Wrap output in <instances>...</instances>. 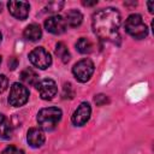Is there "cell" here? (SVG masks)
<instances>
[{
    "label": "cell",
    "instance_id": "14",
    "mask_svg": "<svg viewBox=\"0 0 154 154\" xmlns=\"http://www.w3.org/2000/svg\"><path fill=\"white\" fill-rule=\"evenodd\" d=\"M82 20H83V14L76 8L70 10L65 16V23L67 26H71V28H76L81 25Z\"/></svg>",
    "mask_w": 154,
    "mask_h": 154
},
{
    "label": "cell",
    "instance_id": "19",
    "mask_svg": "<svg viewBox=\"0 0 154 154\" xmlns=\"http://www.w3.org/2000/svg\"><path fill=\"white\" fill-rule=\"evenodd\" d=\"M64 6V1H53V2H49L47 5V10L49 12H57V11H60Z\"/></svg>",
    "mask_w": 154,
    "mask_h": 154
},
{
    "label": "cell",
    "instance_id": "11",
    "mask_svg": "<svg viewBox=\"0 0 154 154\" xmlns=\"http://www.w3.org/2000/svg\"><path fill=\"white\" fill-rule=\"evenodd\" d=\"M26 141L30 147L40 148L46 141V136L40 128H30L26 132Z\"/></svg>",
    "mask_w": 154,
    "mask_h": 154
},
{
    "label": "cell",
    "instance_id": "16",
    "mask_svg": "<svg viewBox=\"0 0 154 154\" xmlns=\"http://www.w3.org/2000/svg\"><path fill=\"white\" fill-rule=\"evenodd\" d=\"M76 49L82 54H89L93 52V43L87 37H81L76 42Z\"/></svg>",
    "mask_w": 154,
    "mask_h": 154
},
{
    "label": "cell",
    "instance_id": "13",
    "mask_svg": "<svg viewBox=\"0 0 154 154\" xmlns=\"http://www.w3.org/2000/svg\"><path fill=\"white\" fill-rule=\"evenodd\" d=\"M20 81L25 84V85H30V87H37L38 84V75L36 73V71H34L30 67H26L24 69L22 72H20V76H19Z\"/></svg>",
    "mask_w": 154,
    "mask_h": 154
},
{
    "label": "cell",
    "instance_id": "26",
    "mask_svg": "<svg viewBox=\"0 0 154 154\" xmlns=\"http://www.w3.org/2000/svg\"><path fill=\"white\" fill-rule=\"evenodd\" d=\"M0 64H1V57H0Z\"/></svg>",
    "mask_w": 154,
    "mask_h": 154
},
{
    "label": "cell",
    "instance_id": "12",
    "mask_svg": "<svg viewBox=\"0 0 154 154\" xmlns=\"http://www.w3.org/2000/svg\"><path fill=\"white\" fill-rule=\"evenodd\" d=\"M23 36H24L25 40H28L30 42H36V41L41 40V37H42V30H41V28H40L38 24L32 23V24H29L24 29Z\"/></svg>",
    "mask_w": 154,
    "mask_h": 154
},
{
    "label": "cell",
    "instance_id": "23",
    "mask_svg": "<svg viewBox=\"0 0 154 154\" xmlns=\"http://www.w3.org/2000/svg\"><path fill=\"white\" fill-rule=\"evenodd\" d=\"M84 6H94V5H96L97 4V1L95 0V1H83L82 2Z\"/></svg>",
    "mask_w": 154,
    "mask_h": 154
},
{
    "label": "cell",
    "instance_id": "22",
    "mask_svg": "<svg viewBox=\"0 0 154 154\" xmlns=\"http://www.w3.org/2000/svg\"><path fill=\"white\" fill-rule=\"evenodd\" d=\"M7 85H8V79L5 75H0V94L4 93L6 89H7Z\"/></svg>",
    "mask_w": 154,
    "mask_h": 154
},
{
    "label": "cell",
    "instance_id": "3",
    "mask_svg": "<svg viewBox=\"0 0 154 154\" xmlns=\"http://www.w3.org/2000/svg\"><path fill=\"white\" fill-rule=\"evenodd\" d=\"M124 28H125V31L134 38L142 40L148 36V26L143 22L142 16L138 13L130 14L125 20Z\"/></svg>",
    "mask_w": 154,
    "mask_h": 154
},
{
    "label": "cell",
    "instance_id": "7",
    "mask_svg": "<svg viewBox=\"0 0 154 154\" xmlns=\"http://www.w3.org/2000/svg\"><path fill=\"white\" fill-rule=\"evenodd\" d=\"M36 88H37V90L40 93L41 99L46 100V101L52 100L57 95V93H58L57 83L53 79H51V78H45V79L40 81Z\"/></svg>",
    "mask_w": 154,
    "mask_h": 154
},
{
    "label": "cell",
    "instance_id": "21",
    "mask_svg": "<svg viewBox=\"0 0 154 154\" xmlns=\"http://www.w3.org/2000/svg\"><path fill=\"white\" fill-rule=\"evenodd\" d=\"M1 154H24V150L17 148V147H14V146H8V147H6V148L1 152Z\"/></svg>",
    "mask_w": 154,
    "mask_h": 154
},
{
    "label": "cell",
    "instance_id": "15",
    "mask_svg": "<svg viewBox=\"0 0 154 154\" xmlns=\"http://www.w3.org/2000/svg\"><path fill=\"white\" fill-rule=\"evenodd\" d=\"M11 125L8 119L0 113V138L1 140H8L11 137Z\"/></svg>",
    "mask_w": 154,
    "mask_h": 154
},
{
    "label": "cell",
    "instance_id": "10",
    "mask_svg": "<svg viewBox=\"0 0 154 154\" xmlns=\"http://www.w3.org/2000/svg\"><path fill=\"white\" fill-rule=\"evenodd\" d=\"M7 7H8V12L14 18H17L19 20H24L29 16V11H30L29 2H25V1H8Z\"/></svg>",
    "mask_w": 154,
    "mask_h": 154
},
{
    "label": "cell",
    "instance_id": "4",
    "mask_svg": "<svg viewBox=\"0 0 154 154\" xmlns=\"http://www.w3.org/2000/svg\"><path fill=\"white\" fill-rule=\"evenodd\" d=\"M94 70H95V66H94V63L89 59V58H84L79 61H77L73 67H72V73L75 76V78L81 82V83H85L88 82L93 73H94Z\"/></svg>",
    "mask_w": 154,
    "mask_h": 154
},
{
    "label": "cell",
    "instance_id": "20",
    "mask_svg": "<svg viewBox=\"0 0 154 154\" xmlns=\"http://www.w3.org/2000/svg\"><path fill=\"white\" fill-rule=\"evenodd\" d=\"M94 102H95L97 106H103V105L108 103L109 100H108V96H107V95H105V94H97V95H95V97H94Z\"/></svg>",
    "mask_w": 154,
    "mask_h": 154
},
{
    "label": "cell",
    "instance_id": "6",
    "mask_svg": "<svg viewBox=\"0 0 154 154\" xmlns=\"http://www.w3.org/2000/svg\"><path fill=\"white\" fill-rule=\"evenodd\" d=\"M29 60L34 66H36L41 70H46L47 67H49L52 65V57H51L49 52L46 51L43 47L34 48L29 53Z\"/></svg>",
    "mask_w": 154,
    "mask_h": 154
},
{
    "label": "cell",
    "instance_id": "2",
    "mask_svg": "<svg viewBox=\"0 0 154 154\" xmlns=\"http://www.w3.org/2000/svg\"><path fill=\"white\" fill-rule=\"evenodd\" d=\"M63 112L58 107H46L37 113V123L41 129L46 131H52L57 128L58 123L61 120Z\"/></svg>",
    "mask_w": 154,
    "mask_h": 154
},
{
    "label": "cell",
    "instance_id": "24",
    "mask_svg": "<svg viewBox=\"0 0 154 154\" xmlns=\"http://www.w3.org/2000/svg\"><path fill=\"white\" fill-rule=\"evenodd\" d=\"M153 4H154L153 1H148V2H147V6H148V11H149L150 13H153Z\"/></svg>",
    "mask_w": 154,
    "mask_h": 154
},
{
    "label": "cell",
    "instance_id": "17",
    "mask_svg": "<svg viewBox=\"0 0 154 154\" xmlns=\"http://www.w3.org/2000/svg\"><path fill=\"white\" fill-rule=\"evenodd\" d=\"M55 54L64 64H66L71 58L70 52H69V49H67V47L64 42H58L55 45Z\"/></svg>",
    "mask_w": 154,
    "mask_h": 154
},
{
    "label": "cell",
    "instance_id": "5",
    "mask_svg": "<svg viewBox=\"0 0 154 154\" xmlns=\"http://www.w3.org/2000/svg\"><path fill=\"white\" fill-rule=\"evenodd\" d=\"M29 100V90L25 85L16 82L12 84L8 95V102L13 107H20Z\"/></svg>",
    "mask_w": 154,
    "mask_h": 154
},
{
    "label": "cell",
    "instance_id": "8",
    "mask_svg": "<svg viewBox=\"0 0 154 154\" xmlns=\"http://www.w3.org/2000/svg\"><path fill=\"white\" fill-rule=\"evenodd\" d=\"M90 114H91L90 105L88 102H81V105L75 109V112L71 117V122L76 126H83L89 120Z\"/></svg>",
    "mask_w": 154,
    "mask_h": 154
},
{
    "label": "cell",
    "instance_id": "1",
    "mask_svg": "<svg viewBox=\"0 0 154 154\" xmlns=\"http://www.w3.org/2000/svg\"><path fill=\"white\" fill-rule=\"evenodd\" d=\"M91 26L94 34L102 41L119 43L120 35V13L117 8L107 7L96 11L93 14Z\"/></svg>",
    "mask_w": 154,
    "mask_h": 154
},
{
    "label": "cell",
    "instance_id": "25",
    "mask_svg": "<svg viewBox=\"0 0 154 154\" xmlns=\"http://www.w3.org/2000/svg\"><path fill=\"white\" fill-rule=\"evenodd\" d=\"M1 38H2V35H1V31H0V42H1Z\"/></svg>",
    "mask_w": 154,
    "mask_h": 154
},
{
    "label": "cell",
    "instance_id": "18",
    "mask_svg": "<svg viewBox=\"0 0 154 154\" xmlns=\"http://www.w3.org/2000/svg\"><path fill=\"white\" fill-rule=\"evenodd\" d=\"M61 96H63V99H73L75 97V88L70 82H65L63 84Z\"/></svg>",
    "mask_w": 154,
    "mask_h": 154
},
{
    "label": "cell",
    "instance_id": "9",
    "mask_svg": "<svg viewBox=\"0 0 154 154\" xmlns=\"http://www.w3.org/2000/svg\"><path fill=\"white\" fill-rule=\"evenodd\" d=\"M66 28H67V25L65 23V19L61 16H58V14L49 17L45 22V29L48 32L53 34V35H61V34H64L66 31Z\"/></svg>",
    "mask_w": 154,
    "mask_h": 154
}]
</instances>
